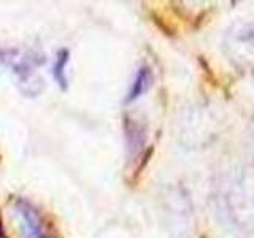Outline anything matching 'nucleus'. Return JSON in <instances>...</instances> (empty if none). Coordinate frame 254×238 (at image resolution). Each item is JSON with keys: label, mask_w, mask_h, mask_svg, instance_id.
Wrapping results in <instances>:
<instances>
[{"label": "nucleus", "mask_w": 254, "mask_h": 238, "mask_svg": "<svg viewBox=\"0 0 254 238\" xmlns=\"http://www.w3.org/2000/svg\"><path fill=\"white\" fill-rule=\"evenodd\" d=\"M14 213L18 214L22 238H50L42 216L29 202L18 198L14 202Z\"/></svg>", "instance_id": "1"}, {"label": "nucleus", "mask_w": 254, "mask_h": 238, "mask_svg": "<svg viewBox=\"0 0 254 238\" xmlns=\"http://www.w3.org/2000/svg\"><path fill=\"white\" fill-rule=\"evenodd\" d=\"M151 83H153V71L148 65H143L137 70V75H135V79L130 86L129 92H127V97H126V103H130L133 100H137L138 97H141L143 94H145Z\"/></svg>", "instance_id": "2"}, {"label": "nucleus", "mask_w": 254, "mask_h": 238, "mask_svg": "<svg viewBox=\"0 0 254 238\" xmlns=\"http://www.w3.org/2000/svg\"><path fill=\"white\" fill-rule=\"evenodd\" d=\"M68 51L67 50H61L58 53V59L54 63V78L58 84H61L64 89L67 87V73H65V67L68 63Z\"/></svg>", "instance_id": "3"}, {"label": "nucleus", "mask_w": 254, "mask_h": 238, "mask_svg": "<svg viewBox=\"0 0 254 238\" xmlns=\"http://www.w3.org/2000/svg\"><path fill=\"white\" fill-rule=\"evenodd\" d=\"M0 238H5V234H3V229H2V224H0Z\"/></svg>", "instance_id": "4"}]
</instances>
